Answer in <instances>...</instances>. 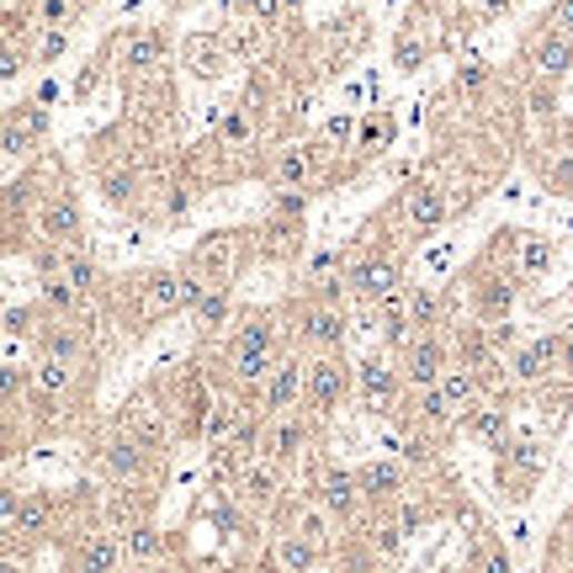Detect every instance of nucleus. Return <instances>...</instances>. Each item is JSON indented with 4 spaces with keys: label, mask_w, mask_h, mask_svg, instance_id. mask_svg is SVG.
Here are the masks:
<instances>
[{
    "label": "nucleus",
    "mask_w": 573,
    "mask_h": 573,
    "mask_svg": "<svg viewBox=\"0 0 573 573\" xmlns=\"http://www.w3.org/2000/svg\"><path fill=\"white\" fill-rule=\"evenodd\" d=\"M101 309L112 313L128 334L160 330L175 313H187V271L181 265H139L128 277H112Z\"/></svg>",
    "instance_id": "f257e3e1"
},
{
    "label": "nucleus",
    "mask_w": 573,
    "mask_h": 573,
    "mask_svg": "<svg viewBox=\"0 0 573 573\" xmlns=\"http://www.w3.org/2000/svg\"><path fill=\"white\" fill-rule=\"evenodd\" d=\"M91 468L107 489H128V494H149L160 500V483H165V456L143 452L139 441H128L112 420L101 430H91Z\"/></svg>",
    "instance_id": "f03ea898"
},
{
    "label": "nucleus",
    "mask_w": 573,
    "mask_h": 573,
    "mask_svg": "<svg viewBox=\"0 0 573 573\" xmlns=\"http://www.w3.org/2000/svg\"><path fill=\"white\" fill-rule=\"evenodd\" d=\"M250 261H255V234H250V229H208V234L187 250L181 271H187L191 282H202V286L234 292L239 271H244Z\"/></svg>",
    "instance_id": "7ed1b4c3"
},
{
    "label": "nucleus",
    "mask_w": 573,
    "mask_h": 573,
    "mask_svg": "<svg viewBox=\"0 0 573 573\" xmlns=\"http://www.w3.org/2000/svg\"><path fill=\"white\" fill-rule=\"evenodd\" d=\"M32 244H53V250H86V202L74 187L70 165L48 181L43 202L32 213Z\"/></svg>",
    "instance_id": "20e7f679"
},
{
    "label": "nucleus",
    "mask_w": 573,
    "mask_h": 573,
    "mask_svg": "<svg viewBox=\"0 0 573 573\" xmlns=\"http://www.w3.org/2000/svg\"><path fill=\"white\" fill-rule=\"evenodd\" d=\"M112 425H118L128 441H139L143 452H154V456H170L175 446H181V435H175V420H170V404H165V393H160V382H143V388H133V393L118 404Z\"/></svg>",
    "instance_id": "39448f33"
},
{
    "label": "nucleus",
    "mask_w": 573,
    "mask_h": 573,
    "mask_svg": "<svg viewBox=\"0 0 573 573\" xmlns=\"http://www.w3.org/2000/svg\"><path fill=\"white\" fill-rule=\"evenodd\" d=\"M107 64L128 80V86H139V80H154V74H165L170 64V32L160 22H139V27H118L107 43Z\"/></svg>",
    "instance_id": "423d86ee"
},
{
    "label": "nucleus",
    "mask_w": 573,
    "mask_h": 573,
    "mask_svg": "<svg viewBox=\"0 0 573 573\" xmlns=\"http://www.w3.org/2000/svg\"><path fill=\"white\" fill-rule=\"evenodd\" d=\"M48 118L43 101H11V107H0V160H11V165H27V160H38L48 143Z\"/></svg>",
    "instance_id": "0eeeda50"
},
{
    "label": "nucleus",
    "mask_w": 573,
    "mask_h": 573,
    "mask_svg": "<svg viewBox=\"0 0 573 573\" xmlns=\"http://www.w3.org/2000/svg\"><path fill=\"white\" fill-rule=\"evenodd\" d=\"M64 547V573H122L128 557H122V536L107 531V525H80V531H64L59 536Z\"/></svg>",
    "instance_id": "6e6552de"
},
{
    "label": "nucleus",
    "mask_w": 573,
    "mask_h": 573,
    "mask_svg": "<svg viewBox=\"0 0 573 573\" xmlns=\"http://www.w3.org/2000/svg\"><path fill=\"white\" fill-rule=\"evenodd\" d=\"M351 399V361L340 356V351H324V356H313L303 366V404L313 414H334V409Z\"/></svg>",
    "instance_id": "1a4fd4ad"
},
{
    "label": "nucleus",
    "mask_w": 573,
    "mask_h": 573,
    "mask_svg": "<svg viewBox=\"0 0 573 573\" xmlns=\"http://www.w3.org/2000/svg\"><path fill=\"white\" fill-rule=\"evenodd\" d=\"M404 286V261L399 255H388V250H372V255H361L351 271H345V298H356L366 309H378L388 292H399Z\"/></svg>",
    "instance_id": "9d476101"
},
{
    "label": "nucleus",
    "mask_w": 573,
    "mask_h": 573,
    "mask_svg": "<svg viewBox=\"0 0 573 573\" xmlns=\"http://www.w3.org/2000/svg\"><path fill=\"white\" fill-rule=\"evenodd\" d=\"M446 366H452V345H446L435 330L414 334L404 351H399V378H404V388H414V393L435 388V382L446 378Z\"/></svg>",
    "instance_id": "9b49d317"
},
{
    "label": "nucleus",
    "mask_w": 573,
    "mask_h": 573,
    "mask_svg": "<svg viewBox=\"0 0 573 573\" xmlns=\"http://www.w3.org/2000/svg\"><path fill=\"white\" fill-rule=\"evenodd\" d=\"M218 351H265V356H282V309H239Z\"/></svg>",
    "instance_id": "f8f14e48"
},
{
    "label": "nucleus",
    "mask_w": 573,
    "mask_h": 573,
    "mask_svg": "<svg viewBox=\"0 0 573 573\" xmlns=\"http://www.w3.org/2000/svg\"><path fill=\"white\" fill-rule=\"evenodd\" d=\"M351 388L361 393V404L372 409V414H382V409L399 399L404 378H399V366H393L388 351H372V356H361L356 366H351Z\"/></svg>",
    "instance_id": "ddd939ff"
},
{
    "label": "nucleus",
    "mask_w": 573,
    "mask_h": 573,
    "mask_svg": "<svg viewBox=\"0 0 573 573\" xmlns=\"http://www.w3.org/2000/svg\"><path fill=\"white\" fill-rule=\"evenodd\" d=\"M303 366H309V361H298V356L277 361V372H271L265 388L255 393V414H261V420H277V414L303 409Z\"/></svg>",
    "instance_id": "4468645a"
},
{
    "label": "nucleus",
    "mask_w": 573,
    "mask_h": 573,
    "mask_svg": "<svg viewBox=\"0 0 573 573\" xmlns=\"http://www.w3.org/2000/svg\"><path fill=\"white\" fill-rule=\"evenodd\" d=\"M181 70L197 74V80H223V74L234 70V53L223 43V32H208V27H197L181 38Z\"/></svg>",
    "instance_id": "2eb2a0df"
},
{
    "label": "nucleus",
    "mask_w": 573,
    "mask_h": 573,
    "mask_svg": "<svg viewBox=\"0 0 573 573\" xmlns=\"http://www.w3.org/2000/svg\"><path fill=\"white\" fill-rule=\"evenodd\" d=\"M345 309H334V303H303L298 309V340L309 345V351H340L345 345Z\"/></svg>",
    "instance_id": "dca6fc26"
},
{
    "label": "nucleus",
    "mask_w": 573,
    "mask_h": 573,
    "mask_svg": "<svg viewBox=\"0 0 573 573\" xmlns=\"http://www.w3.org/2000/svg\"><path fill=\"white\" fill-rule=\"evenodd\" d=\"M309 452V420L292 409V414H277V420H261V456L265 462H292V456Z\"/></svg>",
    "instance_id": "f3484780"
},
{
    "label": "nucleus",
    "mask_w": 573,
    "mask_h": 573,
    "mask_svg": "<svg viewBox=\"0 0 573 573\" xmlns=\"http://www.w3.org/2000/svg\"><path fill=\"white\" fill-rule=\"evenodd\" d=\"M255 234V255L261 261H298L303 250H309V239H303V218H265L261 229H250Z\"/></svg>",
    "instance_id": "a211bd4d"
},
{
    "label": "nucleus",
    "mask_w": 573,
    "mask_h": 573,
    "mask_svg": "<svg viewBox=\"0 0 573 573\" xmlns=\"http://www.w3.org/2000/svg\"><path fill=\"white\" fill-rule=\"evenodd\" d=\"M191 330H197V340H218V334L234 324V292H218V286H208L197 303L187 309Z\"/></svg>",
    "instance_id": "6ab92c4d"
},
{
    "label": "nucleus",
    "mask_w": 573,
    "mask_h": 573,
    "mask_svg": "<svg viewBox=\"0 0 573 573\" xmlns=\"http://www.w3.org/2000/svg\"><path fill=\"white\" fill-rule=\"evenodd\" d=\"M399 218H404L409 234H430V229H441V218H446V197L430 187H409L399 197Z\"/></svg>",
    "instance_id": "aec40b11"
},
{
    "label": "nucleus",
    "mask_w": 573,
    "mask_h": 573,
    "mask_svg": "<svg viewBox=\"0 0 573 573\" xmlns=\"http://www.w3.org/2000/svg\"><path fill=\"white\" fill-rule=\"evenodd\" d=\"M122 536V557L133 563V569H154L160 557H170V542H165V531L154 521H139V525H128V531H118Z\"/></svg>",
    "instance_id": "412c9836"
},
{
    "label": "nucleus",
    "mask_w": 573,
    "mask_h": 573,
    "mask_svg": "<svg viewBox=\"0 0 573 573\" xmlns=\"http://www.w3.org/2000/svg\"><path fill=\"white\" fill-rule=\"evenodd\" d=\"M356 494L366 504H388V500H399L404 494V468L399 462H366V468H356Z\"/></svg>",
    "instance_id": "4be33fe9"
},
{
    "label": "nucleus",
    "mask_w": 573,
    "mask_h": 573,
    "mask_svg": "<svg viewBox=\"0 0 573 573\" xmlns=\"http://www.w3.org/2000/svg\"><path fill=\"white\" fill-rule=\"evenodd\" d=\"M319 510H330L340 521H351L361 510V494H356V473H345V468H324L319 473Z\"/></svg>",
    "instance_id": "5701e85b"
},
{
    "label": "nucleus",
    "mask_w": 573,
    "mask_h": 573,
    "mask_svg": "<svg viewBox=\"0 0 573 573\" xmlns=\"http://www.w3.org/2000/svg\"><path fill=\"white\" fill-rule=\"evenodd\" d=\"M223 43H229V53H234L239 64H255V70H261V59L271 53V43H277V32L261 22H229L223 27Z\"/></svg>",
    "instance_id": "b1692460"
},
{
    "label": "nucleus",
    "mask_w": 573,
    "mask_h": 573,
    "mask_svg": "<svg viewBox=\"0 0 573 573\" xmlns=\"http://www.w3.org/2000/svg\"><path fill=\"white\" fill-rule=\"evenodd\" d=\"M393 139H399V122H393V112H366V118L356 122V154H361V160H378V154H388V149H393Z\"/></svg>",
    "instance_id": "393cba45"
},
{
    "label": "nucleus",
    "mask_w": 573,
    "mask_h": 573,
    "mask_svg": "<svg viewBox=\"0 0 573 573\" xmlns=\"http://www.w3.org/2000/svg\"><path fill=\"white\" fill-rule=\"evenodd\" d=\"M557 356H563V340H536V345H521V351H515L510 372H515V382H542Z\"/></svg>",
    "instance_id": "a878e982"
},
{
    "label": "nucleus",
    "mask_w": 573,
    "mask_h": 573,
    "mask_svg": "<svg viewBox=\"0 0 573 573\" xmlns=\"http://www.w3.org/2000/svg\"><path fill=\"white\" fill-rule=\"evenodd\" d=\"M515 309V282L510 277H478V319L483 324H500Z\"/></svg>",
    "instance_id": "bb28decb"
},
{
    "label": "nucleus",
    "mask_w": 573,
    "mask_h": 573,
    "mask_svg": "<svg viewBox=\"0 0 573 573\" xmlns=\"http://www.w3.org/2000/svg\"><path fill=\"white\" fill-rule=\"evenodd\" d=\"M531 70L536 74H569L573 70V38L542 32V38L531 43Z\"/></svg>",
    "instance_id": "cd10ccee"
},
{
    "label": "nucleus",
    "mask_w": 573,
    "mask_h": 573,
    "mask_svg": "<svg viewBox=\"0 0 573 573\" xmlns=\"http://www.w3.org/2000/svg\"><path fill=\"white\" fill-rule=\"evenodd\" d=\"M32 59H38V38H0V86L22 80L27 70H38Z\"/></svg>",
    "instance_id": "c85d7f7f"
},
{
    "label": "nucleus",
    "mask_w": 573,
    "mask_h": 573,
    "mask_svg": "<svg viewBox=\"0 0 573 573\" xmlns=\"http://www.w3.org/2000/svg\"><path fill=\"white\" fill-rule=\"evenodd\" d=\"M32 446V425H27L22 409H0V462L22 456Z\"/></svg>",
    "instance_id": "c756f323"
},
{
    "label": "nucleus",
    "mask_w": 573,
    "mask_h": 573,
    "mask_svg": "<svg viewBox=\"0 0 573 573\" xmlns=\"http://www.w3.org/2000/svg\"><path fill=\"white\" fill-rule=\"evenodd\" d=\"M462 425L473 430L478 441H489V446H494V452H500L504 446V430H510V414H504V409H468V414H462Z\"/></svg>",
    "instance_id": "7c9ffc66"
},
{
    "label": "nucleus",
    "mask_w": 573,
    "mask_h": 573,
    "mask_svg": "<svg viewBox=\"0 0 573 573\" xmlns=\"http://www.w3.org/2000/svg\"><path fill=\"white\" fill-rule=\"evenodd\" d=\"M38 324H43V309H38V303H17V309L0 313V334H11V340H27V345H32Z\"/></svg>",
    "instance_id": "2f4dec72"
},
{
    "label": "nucleus",
    "mask_w": 573,
    "mask_h": 573,
    "mask_svg": "<svg viewBox=\"0 0 573 573\" xmlns=\"http://www.w3.org/2000/svg\"><path fill=\"white\" fill-rule=\"evenodd\" d=\"M313 557H319V547H309L303 536L282 531V542H277V563H282V573H313Z\"/></svg>",
    "instance_id": "473e14b6"
},
{
    "label": "nucleus",
    "mask_w": 573,
    "mask_h": 573,
    "mask_svg": "<svg viewBox=\"0 0 573 573\" xmlns=\"http://www.w3.org/2000/svg\"><path fill=\"white\" fill-rule=\"evenodd\" d=\"M292 536H303L309 547H324V542H330V521H324V510H313V504L292 510Z\"/></svg>",
    "instance_id": "72a5a7b5"
},
{
    "label": "nucleus",
    "mask_w": 573,
    "mask_h": 573,
    "mask_svg": "<svg viewBox=\"0 0 573 573\" xmlns=\"http://www.w3.org/2000/svg\"><path fill=\"white\" fill-rule=\"evenodd\" d=\"M425 53H430L425 32H420V27H404V32H399V43H393V64H399V70H420V64H425Z\"/></svg>",
    "instance_id": "f704fd0d"
},
{
    "label": "nucleus",
    "mask_w": 573,
    "mask_h": 573,
    "mask_svg": "<svg viewBox=\"0 0 573 573\" xmlns=\"http://www.w3.org/2000/svg\"><path fill=\"white\" fill-rule=\"evenodd\" d=\"M552 265V244L547 239H521V277H536Z\"/></svg>",
    "instance_id": "c9c22d12"
},
{
    "label": "nucleus",
    "mask_w": 573,
    "mask_h": 573,
    "mask_svg": "<svg viewBox=\"0 0 573 573\" xmlns=\"http://www.w3.org/2000/svg\"><path fill=\"white\" fill-rule=\"evenodd\" d=\"M64 48H70V32H38V59L32 64H53Z\"/></svg>",
    "instance_id": "e433bc0d"
},
{
    "label": "nucleus",
    "mask_w": 573,
    "mask_h": 573,
    "mask_svg": "<svg viewBox=\"0 0 573 573\" xmlns=\"http://www.w3.org/2000/svg\"><path fill=\"white\" fill-rule=\"evenodd\" d=\"M22 494H27V489H17L11 478H0V531L17 521V504H22Z\"/></svg>",
    "instance_id": "4c0bfd02"
},
{
    "label": "nucleus",
    "mask_w": 573,
    "mask_h": 573,
    "mask_svg": "<svg viewBox=\"0 0 573 573\" xmlns=\"http://www.w3.org/2000/svg\"><path fill=\"white\" fill-rule=\"evenodd\" d=\"M478 573H510V552L483 542V547H478Z\"/></svg>",
    "instance_id": "58836bf2"
},
{
    "label": "nucleus",
    "mask_w": 573,
    "mask_h": 573,
    "mask_svg": "<svg viewBox=\"0 0 573 573\" xmlns=\"http://www.w3.org/2000/svg\"><path fill=\"white\" fill-rule=\"evenodd\" d=\"M542 32H557V38H573V0H557L547 11V27Z\"/></svg>",
    "instance_id": "ea45409f"
},
{
    "label": "nucleus",
    "mask_w": 573,
    "mask_h": 573,
    "mask_svg": "<svg viewBox=\"0 0 573 573\" xmlns=\"http://www.w3.org/2000/svg\"><path fill=\"white\" fill-rule=\"evenodd\" d=\"M483 80H489V74H483V64H462V74H456V86H462V91H478Z\"/></svg>",
    "instance_id": "a19ab883"
},
{
    "label": "nucleus",
    "mask_w": 573,
    "mask_h": 573,
    "mask_svg": "<svg viewBox=\"0 0 573 573\" xmlns=\"http://www.w3.org/2000/svg\"><path fill=\"white\" fill-rule=\"evenodd\" d=\"M250 6H255V0H223V11H229V22H250Z\"/></svg>",
    "instance_id": "79ce46f5"
},
{
    "label": "nucleus",
    "mask_w": 573,
    "mask_h": 573,
    "mask_svg": "<svg viewBox=\"0 0 573 573\" xmlns=\"http://www.w3.org/2000/svg\"><path fill=\"white\" fill-rule=\"evenodd\" d=\"M149 573H191V569H187V563H181V557H160V563H154V569H149Z\"/></svg>",
    "instance_id": "37998d69"
},
{
    "label": "nucleus",
    "mask_w": 573,
    "mask_h": 573,
    "mask_svg": "<svg viewBox=\"0 0 573 573\" xmlns=\"http://www.w3.org/2000/svg\"><path fill=\"white\" fill-rule=\"evenodd\" d=\"M473 6H478V11H483V17H500V11H504V6H510V0H473Z\"/></svg>",
    "instance_id": "c03bdc74"
},
{
    "label": "nucleus",
    "mask_w": 573,
    "mask_h": 573,
    "mask_svg": "<svg viewBox=\"0 0 573 573\" xmlns=\"http://www.w3.org/2000/svg\"><path fill=\"white\" fill-rule=\"evenodd\" d=\"M64 6H70V11H74V22H80L86 11H96V0H64Z\"/></svg>",
    "instance_id": "a18cd8bd"
},
{
    "label": "nucleus",
    "mask_w": 573,
    "mask_h": 573,
    "mask_svg": "<svg viewBox=\"0 0 573 573\" xmlns=\"http://www.w3.org/2000/svg\"><path fill=\"white\" fill-rule=\"evenodd\" d=\"M170 6H181V0H170Z\"/></svg>",
    "instance_id": "49530a36"
},
{
    "label": "nucleus",
    "mask_w": 573,
    "mask_h": 573,
    "mask_svg": "<svg viewBox=\"0 0 573 573\" xmlns=\"http://www.w3.org/2000/svg\"><path fill=\"white\" fill-rule=\"evenodd\" d=\"M0 6H11V0H0Z\"/></svg>",
    "instance_id": "de8ad7c7"
}]
</instances>
